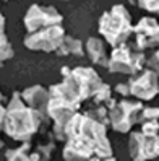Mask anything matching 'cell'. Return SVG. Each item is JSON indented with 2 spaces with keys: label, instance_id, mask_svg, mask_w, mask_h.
Instances as JSON below:
<instances>
[{
  "label": "cell",
  "instance_id": "obj_1",
  "mask_svg": "<svg viewBox=\"0 0 159 161\" xmlns=\"http://www.w3.org/2000/svg\"><path fill=\"white\" fill-rule=\"evenodd\" d=\"M107 125L78 112L67 127L63 148L65 161H89L91 158H112V147L107 138Z\"/></svg>",
  "mask_w": 159,
  "mask_h": 161
},
{
  "label": "cell",
  "instance_id": "obj_2",
  "mask_svg": "<svg viewBox=\"0 0 159 161\" xmlns=\"http://www.w3.org/2000/svg\"><path fill=\"white\" fill-rule=\"evenodd\" d=\"M2 130L16 142H29L39 132L45 117L24 103L21 91H15L7 108H2Z\"/></svg>",
  "mask_w": 159,
  "mask_h": 161
},
{
  "label": "cell",
  "instance_id": "obj_3",
  "mask_svg": "<svg viewBox=\"0 0 159 161\" xmlns=\"http://www.w3.org/2000/svg\"><path fill=\"white\" fill-rule=\"evenodd\" d=\"M99 33L112 49L122 46L133 34L135 26L132 23V15L124 5H114L110 10L104 12L99 18Z\"/></svg>",
  "mask_w": 159,
  "mask_h": 161
},
{
  "label": "cell",
  "instance_id": "obj_4",
  "mask_svg": "<svg viewBox=\"0 0 159 161\" xmlns=\"http://www.w3.org/2000/svg\"><path fill=\"white\" fill-rule=\"evenodd\" d=\"M146 64V55L143 51H140L136 46L122 44L112 49L109 54V67L110 73H122L135 77L140 72H143Z\"/></svg>",
  "mask_w": 159,
  "mask_h": 161
},
{
  "label": "cell",
  "instance_id": "obj_5",
  "mask_svg": "<svg viewBox=\"0 0 159 161\" xmlns=\"http://www.w3.org/2000/svg\"><path fill=\"white\" fill-rule=\"evenodd\" d=\"M143 111V104L140 99H120L110 108V127L119 134H127L132 130L135 124H138L140 114Z\"/></svg>",
  "mask_w": 159,
  "mask_h": 161
},
{
  "label": "cell",
  "instance_id": "obj_6",
  "mask_svg": "<svg viewBox=\"0 0 159 161\" xmlns=\"http://www.w3.org/2000/svg\"><path fill=\"white\" fill-rule=\"evenodd\" d=\"M65 37V30L62 25L50 26L45 30L36 31V33H26L23 37V44L29 51H42V52H55L60 49V46L63 44Z\"/></svg>",
  "mask_w": 159,
  "mask_h": 161
},
{
  "label": "cell",
  "instance_id": "obj_7",
  "mask_svg": "<svg viewBox=\"0 0 159 161\" xmlns=\"http://www.w3.org/2000/svg\"><path fill=\"white\" fill-rule=\"evenodd\" d=\"M23 23L28 33H36L50 26H57L63 23V16L54 7H44L39 3H33L23 18Z\"/></svg>",
  "mask_w": 159,
  "mask_h": 161
},
{
  "label": "cell",
  "instance_id": "obj_8",
  "mask_svg": "<svg viewBox=\"0 0 159 161\" xmlns=\"http://www.w3.org/2000/svg\"><path fill=\"white\" fill-rule=\"evenodd\" d=\"M128 151L133 161H148L159 156V135H146L141 130L132 132L128 138Z\"/></svg>",
  "mask_w": 159,
  "mask_h": 161
},
{
  "label": "cell",
  "instance_id": "obj_9",
  "mask_svg": "<svg viewBox=\"0 0 159 161\" xmlns=\"http://www.w3.org/2000/svg\"><path fill=\"white\" fill-rule=\"evenodd\" d=\"M127 83L130 94L140 101H149L159 94V75L151 69H145L135 77H130Z\"/></svg>",
  "mask_w": 159,
  "mask_h": 161
},
{
  "label": "cell",
  "instance_id": "obj_10",
  "mask_svg": "<svg viewBox=\"0 0 159 161\" xmlns=\"http://www.w3.org/2000/svg\"><path fill=\"white\" fill-rule=\"evenodd\" d=\"M135 46L140 51L153 49L159 46V21L153 16H143L135 25Z\"/></svg>",
  "mask_w": 159,
  "mask_h": 161
},
{
  "label": "cell",
  "instance_id": "obj_11",
  "mask_svg": "<svg viewBox=\"0 0 159 161\" xmlns=\"http://www.w3.org/2000/svg\"><path fill=\"white\" fill-rule=\"evenodd\" d=\"M21 96L29 108L39 111L45 119H49V114H47V108H49V101H50L49 90H45L42 85H33V86L21 91Z\"/></svg>",
  "mask_w": 159,
  "mask_h": 161
},
{
  "label": "cell",
  "instance_id": "obj_12",
  "mask_svg": "<svg viewBox=\"0 0 159 161\" xmlns=\"http://www.w3.org/2000/svg\"><path fill=\"white\" fill-rule=\"evenodd\" d=\"M86 47V55L89 57V60L94 65H101V67H109V55L106 51V44L99 37H89L85 42Z\"/></svg>",
  "mask_w": 159,
  "mask_h": 161
},
{
  "label": "cell",
  "instance_id": "obj_13",
  "mask_svg": "<svg viewBox=\"0 0 159 161\" xmlns=\"http://www.w3.org/2000/svg\"><path fill=\"white\" fill-rule=\"evenodd\" d=\"M5 161H42L41 155L31 147L29 142L23 143L18 148H12L5 151Z\"/></svg>",
  "mask_w": 159,
  "mask_h": 161
},
{
  "label": "cell",
  "instance_id": "obj_14",
  "mask_svg": "<svg viewBox=\"0 0 159 161\" xmlns=\"http://www.w3.org/2000/svg\"><path fill=\"white\" fill-rule=\"evenodd\" d=\"M86 54V47L78 37L73 36H67L65 37L63 44L60 46V49L57 51V55L65 57V55H75V57H83Z\"/></svg>",
  "mask_w": 159,
  "mask_h": 161
},
{
  "label": "cell",
  "instance_id": "obj_15",
  "mask_svg": "<svg viewBox=\"0 0 159 161\" xmlns=\"http://www.w3.org/2000/svg\"><path fill=\"white\" fill-rule=\"evenodd\" d=\"M112 99H114V98H112V86H110V85H107V83H104L96 91V94L93 96L91 101L94 103L96 106H107L109 108V104H110Z\"/></svg>",
  "mask_w": 159,
  "mask_h": 161
},
{
  "label": "cell",
  "instance_id": "obj_16",
  "mask_svg": "<svg viewBox=\"0 0 159 161\" xmlns=\"http://www.w3.org/2000/svg\"><path fill=\"white\" fill-rule=\"evenodd\" d=\"M109 111H110V109H109L107 106H96V108H93V109L86 111L85 114H86V116H89L91 119H94V120L101 122V124L107 125V124H110Z\"/></svg>",
  "mask_w": 159,
  "mask_h": 161
},
{
  "label": "cell",
  "instance_id": "obj_17",
  "mask_svg": "<svg viewBox=\"0 0 159 161\" xmlns=\"http://www.w3.org/2000/svg\"><path fill=\"white\" fill-rule=\"evenodd\" d=\"M0 55H2V62L13 57V47H12V42L8 41L5 31H3V25H2V46H0Z\"/></svg>",
  "mask_w": 159,
  "mask_h": 161
},
{
  "label": "cell",
  "instance_id": "obj_18",
  "mask_svg": "<svg viewBox=\"0 0 159 161\" xmlns=\"http://www.w3.org/2000/svg\"><path fill=\"white\" fill-rule=\"evenodd\" d=\"M148 120H159V108H143L138 122L143 124V122H148Z\"/></svg>",
  "mask_w": 159,
  "mask_h": 161
},
{
  "label": "cell",
  "instance_id": "obj_19",
  "mask_svg": "<svg viewBox=\"0 0 159 161\" xmlns=\"http://www.w3.org/2000/svg\"><path fill=\"white\" fill-rule=\"evenodd\" d=\"M36 148V151L41 155V158H42V161H49L50 159V156H52V153H54V143L52 142H47V143H41V145H36L34 147Z\"/></svg>",
  "mask_w": 159,
  "mask_h": 161
},
{
  "label": "cell",
  "instance_id": "obj_20",
  "mask_svg": "<svg viewBox=\"0 0 159 161\" xmlns=\"http://www.w3.org/2000/svg\"><path fill=\"white\" fill-rule=\"evenodd\" d=\"M138 7L149 13L159 15V0H138Z\"/></svg>",
  "mask_w": 159,
  "mask_h": 161
},
{
  "label": "cell",
  "instance_id": "obj_21",
  "mask_svg": "<svg viewBox=\"0 0 159 161\" xmlns=\"http://www.w3.org/2000/svg\"><path fill=\"white\" fill-rule=\"evenodd\" d=\"M141 132L146 135H159V120H148L141 124Z\"/></svg>",
  "mask_w": 159,
  "mask_h": 161
},
{
  "label": "cell",
  "instance_id": "obj_22",
  "mask_svg": "<svg viewBox=\"0 0 159 161\" xmlns=\"http://www.w3.org/2000/svg\"><path fill=\"white\" fill-rule=\"evenodd\" d=\"M146 64H148V69H151V70H154L157 75H159V49L149 57L148 60H146Z\"/></svg>",
  "mask_w": 159,
  "mask_h": 161
},
{
  "label": "cell",
  "instance_id": "obj_23",
  "mask_svg": "<svg viewBox=\"0 0 159 161\" xmlns=\"http://www.w3.org/2000/svg\"><path fill=\"white\" fill-rule=\"evenodd\" d=\"M114 91H115L117 94H120V96H132V94H130L128 83H119L117 86L114 88Z\"/></svg>",
  "mask_w": 159,
  "mask_h": 161
},
{
  "label": "cell",
  "instance_id": "obj_24",
  "mask_svg": "<svg viewBox=\"0 0 159 161\" xmlns=\"http://www.w3.org/2000/svg\"><path fill=\"white\" fill-rule=\"evenodd\" d=\"M89 161H117L114 156H112V158H98V156H94V158H91Z\"/></svg>",
  "mask_w": 159,
  "mask_h": 161
},
{
  "label": "cell",
  "instance_id": "obj_25",
  "mask_svg": "<svg viewBox=\"0 0 159 161\" xmlns=\"http://www.w3.org/2000/svg\"><path fill=\"white\" fill-rule=\"evenodd\" d=\"M130 3H133V5H138V0H128Z\"/></svg>",
  "mask_w": 159,
  "mask_h": 161
},
{
  "label": "cell",
  "instance_id": "obj_26",
  "mask_svg": "<svg viewBox=\"0 0 159 161\" xmlns=\"http://www.w3.org/2000/svg\"><path fill=\"white\" fill-rule=\"evenodd\" d=\"M3 2H8V0H3Z\"/></svg>",
  "mask_w": 159,
  "mask_h": 161
},
{
  "label": "cell",
  "instance_id": "obj_27",
  "mask_svg": "<svg viewBox=\"0 0 159 161\" xmlns=\"http://www.w3.org/2000/svg\"><path fill=\"white\" fill-rule=\"evenodd\" d=\"M63 2H67V0H63Z\"/></svg>",
  "mask_w": 159,
  "mask_h": 161
}]
</instances>
